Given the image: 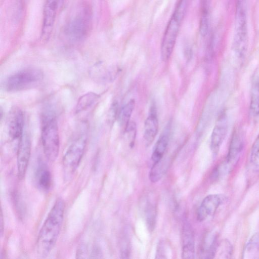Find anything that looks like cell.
I'll return each mask as SVG.
<instances>
[{"label": "cell", "mask_w": 259, "mask_h": 259, "mask_svg": "<svg viewBox=\"0 0 259 259\" xmlns=\"http://www.w3.org/2000/svg\"><path fill=\"white\" fill-rule=\"evenodd\" d=\"M188 0H180L173 14L180 20H182L187 7Z\"/></svg>", "instance_id": "28"}, {"label": "cell", "mask_w": 259, "mask_h": 259, "mask_svg": "<svg viewBox=\"0 0 259 259\" xmlns=\"http://www.w3.org/2000/svg\"><path fill=\"white\" fill-rule=\"evenodd\" d=\"M41 141L47 159L54 162L60 149V137L57 121L55 114L46 112L41 117Z\"/></svg>", "instance_id": "2"}, {"label": "cell", "mask_w": 259, "mask_h": 259, "mask_svg": "<svg viewBox=\"0 0 259 259\" xmlns=\"http://www.w3.org/2000/svg\"><path fill=\"white\" fill-rule=\"evenodd\" d=\"M43 79L44 73L40 69L25 68L9 76L6 79L4 87L9 92L21 91L37 86Z\"/></svg>", "instance_id": "4"}, {"label": "cell", "mask_w": 259, "mask_h": 259, "mask_svg": "<svg viewBox=\"0 0 259 259\" xmlns=\"http://www.w3.org/2000/svg\"><path fill=\"white\" fill-rule=\"evenodd\" d=\"M36 183L38 187L44 191H48L52 186V177L50 171L44 165H40L36 174Z\"/></svg>", "instance_id": "19"}, {"label": "cell", "mask_w": 259, "mask_h": 259, "mask_svg": "<svg viewBox=\"0 0 259 259\" xmlns=\"http://www.w3.org/2000/svg\"><path fill=\"white\" fill-rule=\"evenodd\" d=\"M155 258H166V249L165 245L163 242H160L158 244L157 249Z\"/></svg>", "instance_id": "30"}, {"label": "cell", "mask_w": 259, "mask_h": 259, "mask_svg": "<svg viewBox=\"0 0 259 259\" xmlns=\"http://www.w3.org/2000/svg\"><path fill=\"white\" fill-rule=\"evenodd\" d=\"M245 0H237L233 50L236 56L243 59L248 48V31Z\"/></svg>", "instance_id": "3"}, {"label": "cell", "mask_w": 259, "mask_h": 259, "mask_svg": "<svg viewBox=\"0 0 259 259\" xmlns=\"http://www.w3.org/2000/svg\"><path fill=\"white\" fill-rule=\"evenodd\" d=\"M124 131L129 140L130 146H132L134 144L136 137L137 130L136 123L133 121H130Z\"/></svg>", "instance_id": "27"}, {"label": "cell", "mask_w": 259, "mask_h": 259, "mask_svg": "<svg viewBox=\"0 0 259 259\" xmlns=\"http://www.w3.org/2000/svg\"><path fill=\"white\" fill-rule=\"evenodd\" d=\"M170 124L167 125L157 140L151 155L153 163L160 161L163 157L168 146L170 135Z\"/></svg>", "instance_id": "16"}, {"label": "cell", "mask_w": 259, "mask_h": 259, "mask_svg": "<svg viewBox=\"0 0 259 259\" xmlns=\"http://www.w3.org/2000/svg\"><path fill=\"white\" fill-rule=\"evenodd\" d=\"M249 109L253 116L259 115V76L255 77L252 81Z\"/></svg>", "instance_id": "20"}, {"label": "cell", "mask_w": 259, "mask_h": 259, "mask_svg": "<svg viewBox=\"0 0 259 259\" xmlns=\"http://www.w3.org/2000/svg\"><path fill=\"white\" fill-rule=\"evenodd\" d=\"M244 137L240 131L234 132L231 137L225 160L213 172L212 177L229 173L238 162L244 147Z\"/></svg>", "instance_id": "6"}, {"label": "cell", "mask_w": 259, "mask_h": 259, "mask_svg": "<svg viewBox=\"0 0 259 259\" xmlns=\"http://www.w3.org/2000/svg\"><path fill=\"white\" fill-rule=\"evenodd\" d=\"M158 120L155 106L152 105L146 119L144 127V139L147 146L154 140L158 131Z\"/></svg>", "instance_id": "14"}, {"label": "cell", "mask_w": 259, "mask_h": 259, "mask_svg": "<svg viewBox=\"0 0 259 259\" xmlns=\"http://www.w3.org/2000/svg\"><path fill=\"white\" fill-rule=\"evenodd\" d=\"M219 244L217 235L211 233L206 235L202 243L200 256L202 258H212L215 257Z\"/></svg>", "instance_id": "17"}, {"label": "cell", "mask_w": 259, "mask_h": 259, "mask_svg": "<svg viewBox=\"0 0 259 259\" xmlns=\"http://www.w3.org/2000/svg\"><path fill=\"white\" fill-rule=\"evenodd\" d=\"M31 150V141L29 135L25 132L17 148V175L20 180L25 177Z\"/></svg>", "instance_id": "9"}, {"label": "cell", "mask_w": 259, "mask_h": 259, "mask_svg": "<svg viewBox=\"0 0 259 259\" xmlns=\"http://www.w3.org/2000/svg\"><path fill=\"white\" fill-rule=\"evenodd\" d=\"M1 234H2V233H3V223H4V222H3V213H2V211H1Z\"/></svg>", "instance_id": "32"}, {"label": "cell", "mask_w": 259, "mask_h": 259, "mask_svg": "<svg viewBox=\"0 0 259 259\" xmlns=\"http://www.w3.org/2000/svg\"><path fill=\"white\" fill-rule=\"evenodd\" d=\"M181 21L172 14L168 23L163 37L160 49L161 58L163 62H167L170 58Z\"/></svg>", "instance_id": "8"}, {"label": "cell", "mask_w": 259, "mask_h": 259, "mask_svg": "<svg viewBox=\"0 0 259 259\" xmlns=\"http://www.w3.org/2000/svg\"><path fill=\"white\" fill-rule=\"evenodd\" d=\"M182 256L183 258H193L195 255L194 236L191 225L184 223L182 229Z\"/></svg>", "instance_id": "15"}, {"label": "cell", "mask_w": 259, "mask_h": 259, "mask_svg": "<svg viewBox=\"0 0 259 259\" xmlns=\"http://www.w3.org/2000/svg\"><path fill=\"white\" fill-rule=\"evenodd\" d=\"M162 159L159 162L153 163L151 167L149 178L152 183H156L159 181L166 170L167 164L163 162Z\"/></svg>", "instance_id": "24"}, {"label": "cell", "mask_w": 259, "mask_h": 259, "mask_svg": "<svg viewBox=\"0 0 259 259\" xmlns=\"http://www.w3.org/2000/svg\"><path fill=\"white\" fill-rule=\"evenodd\" d=\"M59 0H46L41 37L44 40H47L53 29L58 6Z\"/></svg>", "instance_id": "12"}, {"label": "cell", "mask_w": 259, "mask_h": 259, "mask_svg": "<svg viewBox=\"0 0 259 259\" xmlns=\"http://www.w3.org/2000/svg\"><path fill=\"white\" fill-rule=\"evenodd\" d=\"M242 256L244 259L259 258V232L254 233L246 243Z\"/></svg>", "instance_id": "18"}, {"label": "cell", "mask_w": 259, "mask_h": 259, "mask_svg": "<svg viewBox=\"0 0 259 259\" xmlns=\"http://www.w3.org/2000/svg\"><path fill=\"white\" fill-rule=\"evenodd\" d=\"M87 132L81 133L70 145L62 159L64 178L68 180L74 174L83 155L87 145Z\"/></svg>", "instance_id": "5"}, {"label": "cell", "mask_w": 259, "mask_h": 259, "mask_svg": "<svg viewBox=\"0 0 259 259\" xmlns=\"http://www.w3.org/2000/svg\"><path fill=\"white\" fill-rule=\"evenodd\" d=\"M228 130V118L226 112L222 111L219 114L213 128L210 138V149L215 156L225 139Z\"/></svg>", "instance_id": "11"}, {"label": "cell", "mask_w": 259, "mask_h": 259, "mask_svg": "<svg viewBox=\"0 0 259 259\" xmlns=\"http://www.w3.org/2000/svg\"><path fill=\"white\" fill-rule=\"evenodd\" d=\"M227 201V197L224 194H213L206 196L197 210L198 221L202 222L213 215L219 207L225 204Z\"/></svg>", "instance_id": "10"}, {"label": "cell", "mask_w": 259, "mask_h": 259, "mask_svg": "<svg viewBox=\"0 0 259 259\" xmlns=\"http://www.w3.org/2000/svg\"><path fill=\"white\" fill-rule=\"evenodd\" d=\"M135 106V102L134 99L130 100L120 110L118 115V120L121 127L123 129L126 127L130 123L131 117Z\"/></svg>", "instance_id": "22"}, {"label": "cell", "mask_w": 259, "mask_h": 259, "mask_svg": "<svg viewBox=\"0 0 259 259\" xmlns=\"http://www.w3.org/2000/svg\"><path fill=\"white\" fill-rule=\"evenodd\" d=\"M156 209L155 205L148 201L145 208V216L148 230L152 232L156 222Z\"/></svg>", "instance_id": "23"}, {"label": "cell", "mask_w": 259, "mask_h": 259, "mask_svg": "<svg viewBox=\"0 0 259 259\" xmlns=\"http://www.w3.org/2000/svg\"><path fill=\"white\" fill-rule=\"evenodd\" d=\"M87 250V247L84 244H80L76 251V257L78 258H86Z\"/></svg>", "instance_id": "31"}, {"label": "cell", "mask_w": 259, "mask_h": 259, "mask_svg": "<svg viewBox=\"0 0 259 259\" xmlns=\"http://www.w3.org/2000/svg\"><path fill=\"white\" fill-rule=\"evenodd\" d=\"M24 133V118L22 110L14 108L11 111L8 124V135L12 142L19 144Z\"/></svg>", "instance_id": "13"}, {"label": "cell", "mask_w": 259, "mask_h": 259, "mask_svg": "<svg viewBox=\"0 0 259 259\" xmlns=\"http://www.w3.org/2000/svg\"><path fill=\"white\" fill-rule=\"evenodd\" d=\"M91 21V10L89 7H85L67 27V32L70 38L76 41L83 39L89 31Z\"/></svg>", "instance_id": "7"}, {"label": "cell", "mask_w": 259, "mask_h": 259, "mask_svg": "<svg viewBox=\"0 0 259 259\" xmlns=\"http://www.w3.org/2000/svg\"><path fill=\"white\" fill-rule=\"evenodd\" d=\"M249 162L252 169L255 171L259 172V134L252 146Z\"/></svg>", "instance_id": "25"}, {"label": "cell", "mask_w": 259, "mask_h": 259, "mask_svg": "<svg viewBox=\"0 0 259 259\" xmlns=\"http://www.w3.org/2000/svg\"><path fill=\"white\" fill-rule=\"evenodd\" d=\"M119 111L118 109V103L114 102L111 105L109 110V120L110 123H113L115 120L118 117Z\"/></svg>", "instance_id": "29"}, {"label": "cell", "mask_w": 259, "mask_h": 259, "mask_svg": "<svg viewBox=\"0 0 259 259\" xmlns=\"http://www.w3.org/2000/svg\"><path fill=\"white\" fill-rule=\"evenodd\" d=\"M65 207L63 199H57L40 230L36 247L41 257L48 255L56 244L63 221Z\"/></svg>", "instance_id": "1"}, {"label": "cell", "mask_w": 259, "mask_h": 259, "mask_svg": "<svg viewBox=\"0 0 259 259\" xmlns=\"http://www.w3.org/2000/svg\"><path fill=\"white\" fill-rule=\"evenodd\" d=\"M100 96L93 92H89L82 95L77 102L76 113L83 112L92 107L99 99Z\"/></svg>", "instance_id": "21"}, {"label": "cell", "mask_w": 259, "mask_h": 259, "mask_svg": "<svg viewBox=\"0 0 259 259\" xmlns=\"http://www.w3.org/2000/svg\"><path fill=\"white\" fill-rule=\"evenodd\" d=\"M209 29V15L206 8H203L200 20L199 30L202 36L205 37L208 33Z\"/></svg>", "instance_id": "26"}]
</instances>
